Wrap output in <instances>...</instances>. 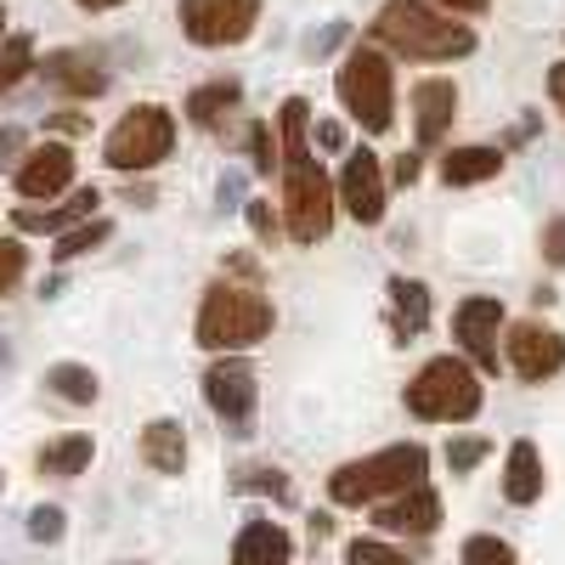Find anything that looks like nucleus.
<instances>
[{"label":"nucleus","instance_id":"obj_1","mask_svg":"<svg viewBox=\"0 0 565 565\" xmlns=\"http://www.w3.org/2000/svg\"><path fill=\"white\" fill-rule=\"evenodd\" d=\"M282 125V226H289L295 244H317L334 226V181L322 175V164L306 148V125H311V103L289 97L277 114Z\"/></svg>","mask_w":565,"mask_h":565},{"label":"nucleus","instance_id":"obj_2","mask_svg":"<svg viewBox=\"0 0 565 565\" xmlns=\"http://www.w3.org/2000/svg\"><path fill=\"white\" fill-rule=\"evenodd\" d=\"M367 45H385V52L413 57V63H452L476 52V29L452 23L430 0H385L367 29Z\"/></svg>","mask_w":565,"mask_h":565},{"label":"nucleus","instance_id":"obj_3","mask_svg":"<svg viewBox=\"0 0 565 565\" xmlns=\"http://www.w3.org/2000/svg\"><path fill=\"white\" fill-rule=\"evenodd\" d=\"M271 322H277V311L255 282H210L193 334L215 356H238V351H249L271 334Z\"/></svg>","mask_w":565,"mask_h":565},{"label":"nucleus","instance_id":"obj_4","mask_svg":"<svg viewBox=\"0 0 565 565\" xmlns=\"http://www.w3.org/2000/svg\"><path fill=\"white\" fill-rule=\"evenodd\" d=\"M424 469H430V452L418 441H402V447H385L373 458H351L328 476V498L345 503V509H362V503H380V498H396L407 487H424Z\"/></svg>","mask_w":565,"mask_h":565},{"label":"nucleus","instance_id":"obj_5","mask_svg":"<svg viewBox=\"0 0 565 565\" xmlns=\"http://www.w3.org/2000/svg\"><path fill=\"white\" fill-rule=\"evenodd\" d=\"M334 90H340L345 114H351L367 136H385V130H391V119H396V68H391V57L380 52V45H367V40L351 45L345 63H340Z\"/></svg>","mask_w":565,"mask_h":565},{"label":"nucleus","instance_id":"obj_6","mask_svg":"<svg viewBox=\"0 0 565 565\" xmlns=\"http://www.w3.org/2000/svg\"><path fill=\"white\" fill-rule=\"evenodd\" d=\"M407 413L424 424H463L481 413V373L463 356H436L407 385Z\"/></svg>","mask_w":565,"mask_h":565},{"label":"nucleus","instance_id":"obj_7","mask_svg":"<svg viewBox=\"0 0 565 565\" xmlns=\"http://www.w3.org/2000/svg\"><path fill=\"white\" fill-rule=\"evenodd\" d=\"M170 148H175V119H170V108L141 103V108H130V114L108 130L103 159H108L114 170H153V164L170 159Z\"/></svg>","mask_w":565,"mask_h":565},{"label":"nucleus","instance_id":"obj_8","mask_svg":"<svg viewBox=\"0 0 565 565\" xmlns=\"http://www.w3.org/2000/svg\"><path fill=\"white\" fill-rule=\"evenodd\" d=\"M204 402H210V413L226 424L232 436H249V424H255V402H260L255 367H249L244 356H221V362L204 373Z\"/></svg>","mask_w":565,"mask_h":565},{"label":"nucleus","instance_id":"obj_9","mask_svg":"<svg viewBox=\"0 0 565 565\" xmlns=\"http://www.w3.org/2000/svg\"><path fill=\"white\" fill-rule=\"evenodd\" d=\"M260 23V0H181V34L193 45H238Z\"/></svg>","mask_w":565,"mask_h":565},{"label":"nucleus","instance_id":"obj_10","mask_svg":"<svg viewBox=\"0 0 565 565\" xmlns=\"http://www.w3.org/2000/svg\"><path fill=\"white\" fill-rule=\"evenodd\" d=\"M385 193H391V181H385L380 153L351 148L345 153V170H340V186H334V199L345 204V215L362 221V226H380L385 221Z\"/></svg>","mask_w":565,"mask_h":565},{"label":"nucleus","instance_id":"obj_11","mask_svg":"<svg viewBox=\"0 0 565 565\" xmlns=\"http://www.w3.org/2000/svg\"><path fill=\"white\" fill-rule=\"evenodd\" d=\"M503 356H509V367L521 373L526 385H543V380H554V373L565 367V340L554 334V328H543V322H514L509 340H503Z\"/></svg>","mask_w":565,"mask_h":565},{"label":"nucleus","instance_id":"obj_12","mask_svg":"<svg viewBox=\"0 0 565 565\" xmlns=\"http://www.w3.org/2000/svg\"><path fill=\"white\" fill-rule=\"evenodd\" d=\"M498 328H503V300L498 295H476V300H463L458 311H452V334H458V345L476 356L481 367H498Z\"/></svg>","mask_w":565,"mask_h":565},{"label":"nucleus","instance_id":"obj_13","mask_svg":"<svg viewBox=\"0 0 565 565\" xmlns=\"http://www.w3.org/2000/svg\"><path fill=\"white\" fill-rule=\"evenodd\" d=\"M74 186V148L68 141H45L18 164V193L23 199H57Z\"/></svg>","mask_w":565,"mask_h":565},{"label":"nucleus","instance_id":"obj_14","mask_svg":"<svg viewBox=\"0 0 565 565\" xmlns=\"http://www.w3.org/2000/svg\"><path fill=\"white\" fill-rule=\"evenodd\" d=\"M458 119V85L452 79H418L413 85V125H418V148H436Z\"/></svg>","mask_w":565,"mask_h":565},{"label":"nucleus","instance_id":"obj_15","mask_svg":"<svg viewBox=\"0 0 565 565\" xmlns=\"http://www.w3.org/2000/svg\"><path fill=\"white\" fill-rule=\"evenodd\" d=\"M385 532H407V537H424V532H436L441 526V498L430 487H407L396 492L391 503H380V514H373Z\"/></svg>","mask_w":565,"mask_h":565},{"label":"nucleus","instance_id":"obj_16","mask_svg":"<svg viewBox=\"0 0 565 565\" xmlns=\"http://www.w3.org/2000/svg\"><path fill=\"white\" fill-rule=\"evenodd\" d=\"M295 559V537L277 521H249L232 543V565H289Z\"/></svg>","mask_w":565,"mask_h":565},{"label":"nucleus","instance_id":"obj_17","mask_svg":"<svg viewBox=\"0 0 565 565\" xmlns=\"http://www.w3.org/2000/svg\"><path fill=\"white\" fill-rule=\"evenodd\" d=\"M40 74H45V85H57L63 97H103L108 90V74L79 52H52L40 63Z\"/></svg>","mask_w":565,"mask_h":565},{"label":"nucleus","instance_id":"obj_18","mask_svg":"<svg viewBox=\"0 0 565 565\" xmlns=\"http://www.w3.org/2000/svg\"><path fill=\"white\" fill-rule=\"evenodd\" d=\"M97 186H79V193H68V204H52V210H18V226L23 232H52V238H63L68 226L79 221H97Z\"/></svg>","mask_w":565,"mask_h":565},{"label":"nucleus","instance_id":"obj_19","mask_svg":"<svg viewBox=\"0 0 565 565\" xmlns=\"http://www.w3.org/2000/svg\"><path fill=\"white\" fill-rule=\"evenodd\" d=\"M141 463L153 469V476H181L186 463V430L175 418H153L148 430H141Z\"/></svg>","mask_w":565,"mask_h":565},{"label":"nucleus","instance_id":"obj_20","mask_svg":"<svg viewBox=\"0 0 565 565\" xmlns=\"http://www.w3.org/2000/svg\"><path fill=\"white\" fill-rule=\"evenodd\" d=\"M503 498H509V503H521V509L543 498V458H537V447H532V441H514V447H509Z\"/></svg>","mask_w":565,"mask_h":565},{"label":"nucleus","instance_id":"obj_21","mask_svg":"<svg viewBox=\"0 0 565 565\" xmlns=\"http://www.w3.org/2000/svg\"><path fill=\"white\" fill-rule=\"evenodd\" d=\"M391 317H396L402 340L424 334V322H430V289L418 277H391Z\"/></svg>","mask_w":565,"mask_h":565},{"label":"nucleus","instance_id":"obj_22","mask_svg":"<svg viewBox=\"0 0 565 565\" xmlns=\"http://www.w3.org/2000/svg\"><path fill=\"white\" fill-rule=\"evenodd\" d=\"M238 103H244V85L238 79H215V85H199L193 97H186V119H193L199 130H215Z\"/></svg>","mask_w":565,"mask_h":565},{"label":"nucleus","instance_id":"obj_23","mask_svg":"<svg viewBox=\"0 0 565 565\" xmlns=\"http://www.w3.org/2000/svg\"><path fill=\"white\" fill-rule=\"evenodd\" d=\"M498 170H503V148H452L441 159L447 186H476V181H492Z\"/></svg>","mask_w":565,"mask_h":565},{"label":"nucleus","instance_id":"obj_24","mask_svg":"<svg viewBox=\"0 0 565 565\" xmlns=\"http://www.w3.org/2000/svg\"><path fill=\"white\" fill-rule=\"evenodd\" d=\"M90 452H97V441H90V436H63V441H52V447H40V476L74 481V476H85Z\"/></svg>","mask_w":565,"mask_h":565},{"label":"nucleus","instance_id":"obj_25","mask_svg":"<svg viewBox=\"0 0 565 565\" xmlns=\"http://www.w3.org/2000/svg\"><path fill=\"white\" fill-rule=\"evenodd\" d=\"M45 391L74 402V407H90L103 385H97V373H90L85 362H57V367H45Z\"/></svg>","mask_w":565,"mask_h":565},{"label":"nucleus","instance_id":"obj_26","mask_svg":"<svg viewBox=\"0 0 565 565\" xmlns=\"http://www.w3.org/2000/svg\"><path fill=\"white\" fill-rule=\"evenodd\" d=\"M114 238V221H79V226H68L63 238H57V249H52V260H79V255H90V249H103Z\"/></svg>","mask_w":565,"mask_h":565},{"label":"nucleus","instance_id":"obj_27","mask_svg":"<svg viewBox=\"0 0 565 565\" xmlns=\"http://www.w3.org/2000/svg\"><path fill=\"white\" fill-rule=\"evenodd\" d=\"M29 68H34V45H29V34L0 40V90H12Z\"/></svg>","mask_w":565,"mask_h":565},{"label":"nucleus","instance_id":"obj_28","mask_svg":"<svg viewBox=\"0 0 565 565\" xmlns=\"http://www.w3.org/2000/svg\"><path fill=\"white\" fill-rule=\"evenodd\" d=\"M463 565H514V548L503 537H492V532H476L463 543Z\"/></svg>","mask_w":565,"mask_h":565},{"label":"nucleus","instance_id":"obj_29","mask_svg":"<svg viewBox=\"0 0 565 565\" xmlns=\"http://www.w3.org/2000/svg\"><path fill=\"white\" fill-rule=\"evenodd\" d=\"M345 565H413L402 548H391V543H380V537H356L351 548H345Z\"/></svg>","mask_w":565,"mask_h":565},{"label":"nucleus","instance_id":"obj_30","mask_svg":"<svg viewBox=\"0 0 565 565\" xmlns=\"http://www.w3.org/2000/svg\"><path fill=\"white\" fill-rule=\"evenodd\" d=\"M277 153H282V148L271 141V125H255V130H249V164H255L260 175H271V164H282Z\"/></svg>","mask_w":565,"mask_h":565},{"label":"nucleus","instance_id":"obj_31","mask_svg":"<svg viewBox=\"0 0 565 565\" xmlns=\"http://www.w3.org/2000/svg\"><path fill=\"white\" fill-rule=\"evenodd\" d=\"M487 452H492V447H487L481 436H469V441H452V447H447V469H452V476H469V469H476V463H481Z\"/></svg>","mask_w":565,"mask_h":565},{"label":"nucleus","instance_id":"obj_32","mask_svg":"<svg viewBox=\"0 0 565 565\" xmlns=\"http://www.w3.org/2000/svg\"><path fill=\"white\" fill-rule=\"evenodd\" d=\"M23 266H29V249L23 244H0V295H12L18 289V277H23Z\"/></svg>","mask_w":565,"mask_h":565},{"label":"nucleus","instance_id":"obj_33","mask_svg":"<svg viewBox=\"0 0 565 565\" xmlns=\"http://www.w3.org/2000/svg\"><path fill=\"white\" fill-rule=\"evenodd\" d=\"M29 537H34V543H57V537H63V509H57V503L34 509V514H29Z\"/></svg>","mask_w":565,"mask_h":565},{"label":"nucleus","instance_id":"obj_34","mask_svg":"<svg viewBox=\"0 0 565 565\" xmlns=\"http://www.w3.org/2000/svg\"><path fill=\"white\" fill-rule=\"evenodd\" d=\"M238 487H244V492H271L277 503H289V481H282L277 469H249V476H244Z\"/></svg>","mask_w":565,"mask_h":565},{"label":"nucleus","instance_id":"obj_35","mask_svg":"<svg viewBox=\"0 0 565 565\" xmlns=\"http://www.w3.org/2000/svg\"><path fill=\"white\" fill-rule=\"evenodd\" d=\"M244 215H249V226H255V238H260V244H271V238H277V215H271V204H266V199H249V204H244Z\"/></svg>","mask_w":565,"mask_h":565},{"label":"nucleus","instance_id":"obj_36","mask_svg":"<svg viewBox=\"0 0 565 565\" xmlns=\"http://www.w3.org/2000/svg\"><path fill=\"white\" fill-rule=\"evenodd\" d=\"M543 255H548V266H565V215H554L543 226Z\"/></svg>","mask_w":565,"mask_h":565},{"label":"nucleus","instance_id":"obj_37","mask_svg":"<svg viewBox=\"0 0 565 565\" xmlns=\"http://www.w3.org/2000/svg\"><path fill=\"white\" fill-rule=\"evenodd\" d=\"M441 12H458V18H476V12H487L492 0H436Z\"/></svg>","mask_w":565,"mask_h":565},{"label":"nucleus","instance_id":"obj_38","mask_svg":"<svg viewBox=\"0 0 565 565\" xmlns=\"http://www.w3.org/2000/svg\"><path fill=\"white\" fill-rule=\"evenodd\" d=\"M391 181H402V186H407V181H418V153H402V159L391 164Z\"/></svg>","mask_w":565,"mask_h":565},{"label":"nucleus","instance_id":"obj_39","mask_svg":"<svg viewBox=\"0 0 565 565\" xmlns=\"http://www.w3.org/2000/svg\"><path fill=\"white\" fill-rule=\"evenodd\" d=\"M548 97H554V108L565 114V63H554V68H548Z\"/></svg>","mask_w":565,"mask_h":565},{"label":"nucleus","instance_id":"obj_40","mask_svg":"<svg viewBox=\"0 0 565 565\" xmlns=\"http://www.w3.org/2000/svg\"><path fill=\"white\" fill-rule=\"evenodd\" d=\"M317 141H322V148H334V153H340V148H345V130H340V125H317Z\"/></svg>","mask_w":565,"mask_h":565},{"label":"nucleus","instance_id":"obj_41","mask_svg":"<svg viewBox=\"0 0 565 565\" xmlns=\"http://www.w3.org/2000/svg\"><path fill=\"white\" fill-rule=\"evenodd\" d=\"M18 148H23V136H18V130H0V159L18 153Z\"/></svg>","mask_w":565,"mask_h":565},{"label":"nucleus","instance_id":"obj_42","mask_svg":"<svg viewBox=\"0 0 565 565\" xmlns=\"http://www.w3.org/2000/svg\"><path fill=\"white\" fill-rule=\"evenodd\" d=\"M85 12H108V7H125V0H79Z\"/></svg>","mask_w":565,"mask_h":565},{"label":"nucleus","instance_id":"obj_43","mask_svg":"<svg viewBox=\"0 0 565 565\" xmlns=\"http://www.w3.org/2000/svg\"><path fill=\"white\" fill-rule=\"evenodd\" d=\"M12 362V345H0V367H7Z\"/></svg>","mask_w":565,"mask_h":565},{"label":"nucleus","instance_id":"obj_44","mask_svg":"<svg viewBox=\"0 0 565 565\" xmlns=\"http://www.w3.org/2000/svg\"><path fill=\"white\" fill-rule=\"evenodd\" d=\"M0 23H7V12H0Z\"/></svg>","mask_w":565,"mask_h":565}]
</instances>
